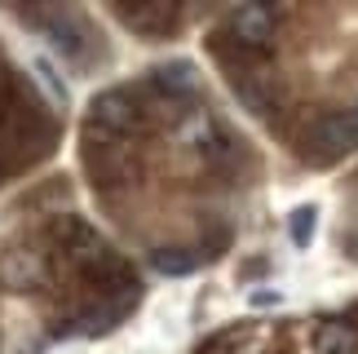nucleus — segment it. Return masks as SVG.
<instances>
[{
    "label": "nucleus",
    "instance_id": "8",
    "mask_svg": "<svg viewBox=\"0 0 358 354\" xmlns=\"http://www.w3.org/2000/svg\"><path fill=\"white\" fill-rule=\"evenodd\" d=\"M314 230H319V204H296L292 217H287V235H292L296 248H310Z\"/></svg>",
    "mask_w": 358,
    "mask_h": 354
},
{
    "label": "nucleus",
    "instance_id": "7",
    "mask_svg": "<svg viewBox=\"0 0 358 354\" xmlns=\"http://www.w3.org/2000/svg\"><path fill=\"white\" fill-rule=\"evenodd\" d=\"M177 142L190 146V151H208V146L217 142V125H213L203 111H195V115L182 120V129H177Z\"/></svg>",
    "mask_w": 358,
    "mask_h": 354
},
{
    "label": "nucleus",
    "instance_id": "1",
    "mask_svg": "<svg viewBox=\"0 0 358 354\" xmlns=\"http://www.w3.org/2000/svg\"><path fill=\"white\" fill-rule=\"evenodd\" d=\"M226 27L239 45L257 49V45H270L274 40V9L270 5H235L226 13Z\"/></svg>",
    "mask_w": 358,
    "mask_h": 354
},
{
    "label": "nucleus",
    "instance_id": "10",
    "mask_svg": "<svg viewBox=\"0 0 358 354\" xmlns=\"http://www.w3.org/2000/svg\"><path fill=\"white\" fill-rule=\"evenodd\" d=\"M5 279H13L18 288H31V283L40 279V262L31 253H13L9 262H5Z\"/></svg>",
    "mask_w": 358,
    "mask_h": 354
},
{
    "label": "nucleus",
    "instance_id": "3",
    "mask_svg": "<svg viewBox=\"0 0 358 354\" xmlns=\"http://www.w3.org/2000/svg\"><path fill=\"white\" fill-rule=\"evenodd\" d=\"M150 85H155L164 98H190L195 85H199V71H195V62H186V58H169L150 71Z\"/></svg>",
    "mask_w": 358,
    "mask_h": 354
},
{
    "label": "nucleus",
    "instance_id": "12",
    "mask_svg": "<svg viewBox=\"0 0 358 354\" xmlns=\"http://www.w3.org/2000/svg\"><path fill=\"white\" fill-rule=\"evenodd\" d=\"M354 111H358V106H354Z\"/></svg>",
    "mask_w": 358,
    "mask_h": 354
},
{
    "label": "nucleus",
    "instance_id": "9",
    "mask_svg": "<svg viewBox=\"0 0 358 354\" xmlns=\"http://www.w3.org/2000/svg\"><path fill=\"white\" fill-rule=\"evenodd\" d=\"M31 66H36V80H40V89H45L49 98H53V106H58V111H62V106H71V93H66V85H62V76L53 71V66H49L45 58H36Z\"/></svg>",
    "mask_w": 358,
    "mask_h": 354
},
{
    "label": "nucleus",
    "instance_id": "11",
    "mask_svg": "<svg viewBox=\"0 0 358 354\" xmlns=\"http://www.w3.org/2000/svg\"><path fill=\"white\" fill-rule=\"evenodd\" d=\"M283 302H287V297L279 288H252V292H248V310H279Z\"/></svg>",
    "mask_w": 358,
    "mask_h": 354
},
{
    "label": "nucleus",
    "instance_id": "4",
    "mask_svg": "<svg viewBox=\"0 0 358 354\" xmlns=\"http://www.w3.org/2000/svg\"><path fill=\"white\" fill-rule=\"evenodd\" d=\"M93 120L106 129H133L137 125V102H133V93H124V89H111V93H102L98 102H93Z\"/></svg>",
    "mask_w": 358,
    "mask_h": 354
},
{
    "label": "nucleus",
    "instance_id": "2",
    "mask_svg": "<svg viewBox=\"0 0 358 354\" xmlns=\"http://www.w3.org/2000/svg\"><path fill=\"white\" fill-rule=\"evenodd\" d=\"M314 146H319V155L358 151V111H336V115L319 120V129H314Z\"/></svg>",
    "mask_w": 358,
    "mask_h": 354
},
{
    "label": "nucleus",
    "instance_id": "5",
    "mask_svg": "<svg viewBox=\"0 0 358 354\" xmlns=\"http://www.w3.org/2000/svg\"><path fill=\"white\" fill-rule=\"evenodd\" d=\"M314 354H358V332L341 319H323L314 328Z\"/></svg>",
    "mask_w": 358,
    "mask_h": 354
},
{
    "label": "nucleus",
    "instance_id": "6",
    "mask_svg": "<svg viewBox=\"0 0 358 354\" xmlns=\"http://www.w3.org/2000/svg\"><path fill=\"white\" fill-rule=\"evenodd\" d=\"M150 266H155V275L182 279V275H190V270L199 266V257L190 253V248H177V243H169V248H155V253H150Z\"/></svg>",
    "mask_w": 358,
    "mask_h": 354
}]
</instances>
